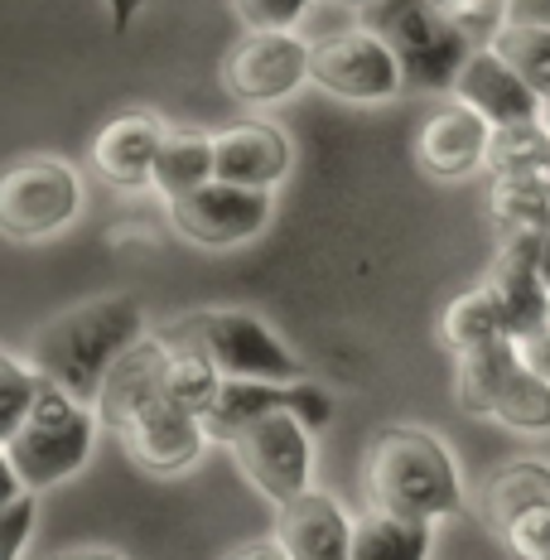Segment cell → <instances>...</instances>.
<instances>
[{
    "label": "cell",
    "instance_id": "1",
    "mask_svg": "<svg viewBox=\"0 0 550 560\" xmlns=\"http://www.w3.org/2000/svg\"><path fill=\"white\" fill-rule=\"evenodd\" d=\"M145 338V310L136 295H97L78 310H63L30 338V363L73 392L78 401L97 406L107 372Z\"/></svg>",
    "mask_w": 550,
    "mask_h": 560
},
{
    "label": "cell",
    "instance_id": "2",
    "mask_svg": "<svg viewBox=\"0 0 550 560\" xmlns=\"http://www.w3.org/2000/svg\"><path fill=\"white\" fill-rule=\"evenodd\" d=\"M367 508L406 522H444L464 503V478L449 445L435 430L420 425H386L372 435L367 464H362Z\"/></svg>",
    "mask_w": 550,
    "mask_h": 560
},
{
    "label": "cell",
    "instance_id": "3",
    "mask_svg": "<svg viewBox=\"0 0 550 560\" xmlns=\"http://www.w3.org/2000/svg\"><path fill=\"white\" fill-rule=\"evenodd\" d=\"M97 430L102 420L87 401H78L73 392L44 377V392L25 416V425L0 440V464H5V474H15L25 493H44V488H58L73 474H83L92 445H97Z\"/></svg>",
    "mask_w": 550,
    "mask_h": 560
},
{
    "label": "cell",
    "instance_id": "4",
    "mask_svg": "<svg viewBox=\"0 0 550 560\" xmlns=\"http://www.w3.org/2000/svg\"><path fill=\"white\" fill-rule=\"evenodd\" d=\"M169 348H194L213 363L222 377H247V382H309V368L295 348L280 338L261 314L251 310H194L179 314L160 329Z\"/></svg>",
    "mask_w": 550,
    "mask_h": 560
},
{
    "label": "cell",
    "instance_id": "5",
    "mask_svg": "<svg viewBox=\"0 0 550 560\" xmlns=\"http://www.w3.org/2000/svg\"><path fill=\"white\" fill-rule=\"evenodd\" d=\"M358 25L372 30L396 54L406 88L416 92H454L473 44L444 20L435 0H372L358 10Z\"/></svg>",
    "mask_w": 550,
    "mask_h": 560
},
{
    "label": "cell",
    "instance_id": "6",
    "mask_svg": "<svg viewBox=\"0 0 550 560\" xmlns=\"http://www.w3.org/2000/svg\"><path fill=\"white\" fill-rule=\"evenodd\" d=\"M454 401L517 435H550V382L526 368L517 338L454 358Z\"/></svg>",
    "mask_w": 550,
    "mask_h": 560
},
{
    "label": "cell",
    "instance_id": "7",
    "mask_svg": "<svg viewBox=\"0 0 550 560\" xmlns=\"http://www.w3.org/2000/svg\"><path fill=\"white\" fill-rule=\"evenodd\" d=\"M83 208V179L54 155H25L0 179V232L10 242H44Z\"/></svg>",
    "mask_w": 550,
    "mask_h": 560
},
{
    "label": "cell",
    "instance_id": "8",
    "mask_svg": "<svg viewBox=\"0 0 550 560\" xmlns=\"http://www.w3.org/2000/svg\"><path fill=\"white\" fill-rule=\"evenodd\" d=\"M478 512L517 560L550 556V464L512 459L478 488Z\"/></svg>",
    "mask_w": 550,
    "mask_h": 560
},
{
    "label": "cell",
    "instance_id": "9",
    "mask_svg": "<svg viewBox=\"0 0 550 560\" xmlns=\"http://www.w3.org/2000/svg\"><path fill=\"white\" fill-rule=\"evenodd\" d=\"M232 459L247 474V483L261 498H271L276 508H285L290 498L309 493V474H314V430L300 425L290 411L261 416L247 430L232 435Z\"/></svg>",
    "mask_w": 550,
    "mask_h": 560
},
{
    "label": "cell",
    "instance_id": "10",
    "mask_svg": "<svg viewBox=\"0 0 550 560\" xmlns=\"http://www.w3.org/2000/svg\"><path fill=\"white\" fill-rule=\"evenodd\" d=\"M309 83L338 102L372 107V102L396 97L406 88V73L377 34L358 25V30H333L309 44Z\"/></svg>",
    "mask_w": 550,
    "mask_h": 560
},
{
    "label": "cell",
    "instance_id": "11",
    "mask_svg": "<svg viewBox=\"0 0 550 560\" xmlns=\"http://www.w3.org/2000/svg\"><path fill=\"white\" fill-rule=\"evenodd\" d=\"M309 83V44L295 30H247L222 54V88L242 107H271Z\"/></svg>",
    "mask_w": 550,
    "mask_h": 560
},
{
    "label": "cell",
    "instance_id": "12",
    "mask_svg": "<svg viewBox=\"0 0 550 560\" xmlns=\"http://www.w3.org/2000/svg\"><path fill=\"white\" fill-rule=\"evenodd\" d=\"M276 218V198L261 189H242V184H203V189L169 198V223L184 242L208 252H227L242 242L261 237Z\"/></svg>",
    "mask_w": 550,
    "mask_h": 560
},
{
    "label": "cell",
    "instance_id": "13",
    "mask_svg": "<svg viewBox=\"0 0 550 560\" xmlns=\"http://www.w3.org/2000/svg\"><path fill=\"white\" fill-rule=\"evenodd\" d=\"M116 440H121L126 454H131L145 474L174 478V474L194 469V464L203 459L208 430H203V416H194L189 406H179L165 392L155 406H145V411H140Z\"/></svg>",
    "mask_w": 550,
    "mask_h": 560
},
{
    "label": "cell",
    "instance_id": "14",
    "mask_svg": "<svg viewBox=\"0 0 550 560\" xmlns=\"http://www.w3.org/2000/svg\"><path fill=\"white\" fill-rule=\"evenodd\" d=\"M483 280L498 295L502 314H507L512 338L550 324V280H546V266H541V237H536V232H512V237H502L498 256H493V271Z\"/></svg>",
    "mask_w": 550,
    "mask_h": 560
},
{
    "label": "cell",
    "instance_id": "15",
    "mask_svg": "<svg viewBox=\"0 0 550 560\" xmlns=\"http://www.w3.org/2000/svg\"><path fill=\"white\" fill-rule=\"evenodd\" d=\"M165 136L169 121H160L155 112H121L92 136V165L116 189H150Z\"/></svg>",
    "mask_w": 550,
    "mask_h": 560
},
{
    "label": "cell",
    "instance_id": "16",
    "mask_svg": "<svg viewBox=\"0 0 550 560\" xmlns=\"http://www.w3.org/2000/svg\"><path fill=\"white\" fill-rule=\"evenodd\" d=\"M488 145H493V126H488L473 107L454 102V107H440L425 126H420L416 165L440 184H459L473 170L488 165Z\"/></svg>",
    "mask_w": 550,
    "mask_h": 560
},
{
    "label": "cell",
    "instance_id": "17",
    "mask_svg": "<svg viewBox=\"0 0 550 560\" xmlns=\"http://www.w3.org/2000/svg\"><path fill=\"white\" fill-rule=\"evenodd\" d=\"M454 102L473 107L488 126L541 121V107H546V102L536 97V88L526 83L498 49H473V58H468L464 73H459V83H454Z\"/></svg>",
    "mask_w": 550,
    "mask_h": 560
},
{
    "label": "cell",
    "instance_id": "18",
    "mask_svg": "<svg viewBox=\"0 0 550 560\" xmlns=\"http://www.w3.org/2000/svg\"><path fill=\"white\" fill-rule=\"evenodd\" d=\"M353 532L358 522L343 512L333 493H309L290 498L285 508H276V541L285 546L290 560H348L353 556Z\"/></svg>",
    "mask_w": 550,
    "mask_h": 560
},
{
    "label": "cell",
    "instance_id": "19",
    "mask_svg": "<svg viewBox=\"0 0 550 560\" xmlns=\"http://www.w3.org/2000/svg\"><path fill=\"white\" fill-rule=\"evenodd\" d=\"M218 145V179L242 189L271 194L295 165V145L276 121H237L213 136Z\"/></svg>",
    "mask_w": 550,
    "mask_h": 560
},
{
    "label": "cell",
    "instance_id": "20",
    "mask_svg": "<svg viewBox=\"0 0 550 560\" xmlns=\"http://www.w3.org/2000/svg\"><path fill=\"white\" fill-rule=\"evenodd\" d=\"M165 372H169V343L160 334L140 338L131 353L107 372V382H102V392H97V406H92V411H97L102 430L121 435L145 406H155L160 396H165Z\"/></svg>",
    "mask_w": 550,
    "mask_h": 560
},
{
    "label": "cell",
    "instance_id": "21",
    "mask_svg": "<svg viewBox=\"0 0 550 560\" xmlns=\"http://www.w3.org/2000/svg\"><path fill=\"white\" fill-rule=\"evenodd\" d=\"M276 411H295V382L290 387H276V382H247V377H227L218 392V401L208 406L203 430L218 445H232L237 430H247L251 420L276 416Z\"/></svg>",
    "mask_w": 550,
    "mask_h": 560
},
{
    "label": "cell",
    "instance_id": "22",
    "mask_svg": "<svg viewBox=\"0 0 550 560\" xmlns=\"http://www.w3.org/2000/svg\"><path fill=\"white\" fill-rule=\"evenodd\" d=\"M440 338H444V348H449L454 358H468V353H478V348L512 338L507 334V314H502L493 290H488V280H478L473 290H459V295L444 305Z\"/></svg>",
    "mask_w": 550,
    "mask_h": 560
},
{
    "label": "cell",
    "instance_id": "23",
    "mask_svg": "<svg viewBox=\"0 0 550 560\" xmlns=\"http://www.w3.org/2000/svg\"><path fill=\"white\" fill-rule=\"evenodd\" d=\"M218 179V145L208 131L198 126H169L165 150H160V165H155V189L165 198H184L203 184Z\"/></svg>",
    "mask_w": 550,
    "mask_h": 560
},
{
    "label": "cell",
    "instance_id": "24",
    "mask_svg": "<svg viewBox=\"0 0 550 560\" xmlns=\"http://www.w3.org/2000/svg\"><path fill=\"white\" fill-rule=\"evenodd\" d=\"M488 213L502 228V237H512V232H536L541 237L550 223V179H536V174H493V184H488Z\"/></svg>",
    "mask_w": 550,
    "mask_h": 560
},
{
    "label": "cell",
    "instance_id": "25",
    "mask_svg": "<svg viewBox=\"0 0 550 560\" xmlns=\"http://www.w3.org/2000/svg\"><path fill=\"white\" fill-rule=\"evenodd\" d=\"M430 551H435V527L430 522L367 512L353 532V556L348 560H430Z\"/></svg>",
    "mask_w": 550,
    "mask_h": 560
},
{
    "label": "cell",
    "instance_id": "26",
    "mask_svg": "<svg viewBox=\"0 0 550 560\" xmlns=\"http://www.w3.org/2000/svg\"><path fill=\"white\" fill-rule=\"evenodd\" d=\"M488 170L493 174H536V179H550V131H546V121L493 126Z\"/></svg>",
    "mask_w": 550,
    "mask_h": 560
},
{
    "label": "cell",
    "instance_id": "27",
    "mask_svg": "<svg viewBox=\"0 0 550 560\" xmlns=\"http://www.w3.org/2000/svg\"><path fill=\"white\" fill-rule=\"evenodd\" d=\"M222 382H227V377H222V372L208 363L203 353H194V348H169L165 392H169L179 406H189L194 416H208V406L218 401Z\"/></svg>",
    "mask_w": 550,
    "mask_h": 560
},
{
    "label": "cell",
    "instance_id": "28",
    "mask_svg": "<svg viewBox=\"0 0 550 560\" xmlns=\"http://www.w3.org/2000/svg\"><path fill=\"white\" fill-rule=\"evenodd\" d=\"M44 392V372L30 363V358L20 353H0V440L15 435L20 425H25V416L34 411V401H39Z\"/></svg>",
    "mask_w": 550,
    "mask_h": 560
},
{
    "label": "cell",
    "instance_id": "29",
    "mask_svg": "<svg viewBox=\"0 0 550 560\" xmlns=\"http://www.w3.org/2000/svg\"><path fill=\"white\" fill-rule=\"evenodd\" d=\"M493 49L536 88V97H550V30L546 25H507Z\"/></svg>",
    "mask_w": 550,
    "mask_h": 560
},
{
    "label": "cell",
    "instance_id": "30",
    "mask_svg": "<svg viewBox=\"0 0 550 560\" xmlns=\"http://www.w3.org/2000/svg\"><path fill=\"white\" fill-rule=\"evenodd\" d=\"M435 5L473 49H493L498 34L512 25V0H435Z\"/></svg>",
    "mask_w": 550,
    "mask_h": 560
},
{
    "label": "cell",
    "instance_id": "31",
    "mask_svg": "<svg viewBox=\"0 0 550 560\" xmlns=\"http://www.w3.org/2000/svg\"><path fill=\"white\" fill-rule=\"evenodd\" d=\"M34 522H39V493H20L0 503V560H25Z\"/></svg>",
    "mask_w": 550,
    "mask_h": 560
},
{
    "label": "cell",
    "instance_id": "32",
    "mask_svg": "<svg viewBox=\"0 0 550 560\" xmlns=\"http://www.w3.org/2000/svg\"><path fill=\"white\" fill-rule=\"evenodd\" d=\"M314 0H232L237 20L247 30H295L309 15Z\"/></svg>",
    "mask_w": 550,
    "mask_h": 560
},
{
    "label": "cell",
    "instance_id": "33",
    "mask_svg": "<svg viewBox=\"0 0 550 560\" xmlns=\"http://www.w3.org/2000/svg\"><path fill=\"white\" fill-rule=\"evenodd\" d=\"M517 348H522L526 368H531L536 377H546V382H550V324H541V329H531V334H522V338H517Z\"/></svg>",
    "mask_w": 550,
    "mask_h": 560
},
{
    "label": "cell",
    "instance_id": "34",
    "mask_svg": "<svg viewBox=\"0 0 550 560\" xmlns=\"http://www.w3.org/2000/svg\"><path fill=\"white\" fill-rule=\"evenodd\" d=\"M222 560H290L285 556V546L276 541V536H256V541H242V546H232Z\"/></svg>",
    "mask_w": 550,
    "mask_h": 560
},
{
    "label": "cell",
    "instance_id": "35",
    "mask_svg": "<svg viewBox=\"0 0 550 560\" xmlns=\"http://www.w3.org/2000/svg\"><path fill=\"white\" fill-rule=\"evenodd\" d=\"M512 25H546L550 30V0H512Z\"/></svg>",
    "mask_w": 550,
    "mask_h": 560
},
{
    "label": "cell",
    "instance_id": "36",
    "mask_svg": "<svg viewBox=\"0 0 550 560\" xmlns=\"http://www.w3.org/2000/svg\"><path fill=\"white\" fill-rule=\"evenodd\" d=\"M145 5H150V0H107V15H112L116 30H131L136 20L145 15Z\"/></svg>",
    "mask_w": 550,
    "mask_h": 560
},
{
    "label": "cell",
    "instance_id": "37",
    "mask_svg": "<svg viewBox=\"0 0 550 560\" xmlns=\"http://www.w3.org/2000/svg\"><path fill=\"white\" fill-rule=\"evenodd\" d=\"M49 560H121L107 546H68V551H54Z\"/></svg>",
    "mask_w": 550,
    "mask_h": 560
},
{
    "label": "cell",
    "instance_id": "38",
    "mask_svg": "<svg viewBox=\"0 0 550 560\" xmlns=\"http://www.w3.org/2000/svg\"><path fill=\"white\" fill-rule=\"evenodd\" d=\"M541 266H546V280H550V223L541 232Z\"/></svg>",
    "mask_w": 550,
    "mask_h": 560
},
{
    "label": "cell",
    "instance_id": "39",
    "mask_svg": "<svg viewBox=\"0 0 550 560\" xmlns=\"http://www.w3.org/2000/svg\"><path fill=\"white\" fill-rule=\"evenodd\" d=\"M338 5H353V10H362V5H372V0H338Z\"/></svg>",
    "mask_w": 550,
    "mask_h": 560
},
{
    "label": "cell",
    "instance_id": "40",
    "mask_svg": "<svg viewBox=\"0 0 550 560\" xmlns=\"http://www.w3.org/2000/svg\"><path fill=\"white\" fill-rule=\"evenodd\" d=\"M541 121H546V131H550V97H546V107H541Z\"/></svg>",
    "mask_w": 550,
    "mask_h": 560
},
{
    "label": "cell",
    "instance_id": "41",
    "mask_svg": "<svg viewBox=\"0 0 550 560\" xmlns=\"http://www.w3.org/2000/svg\"><path fill=\"white\" fill-rule=\"evenodd\" d=\"M546 560H550V556H546Z\"/></svg>",
    "mask_w": 550,
    "mask_h": 560
}]
</instances>
